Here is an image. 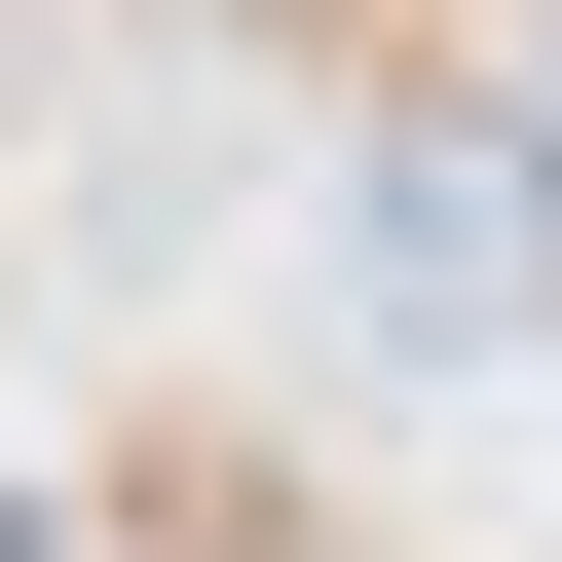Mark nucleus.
<instances>
[{
	"label": "nucleus",
	"mask_w": 562,
	"mask_h": 562,
	"mask_svg": "<svg viewBox=\"0 0 562 562\" xmlns=\"http://www.w3.org/2000/svg\"><path fill=\"white\" fill-rule=\"evenodd\" d=\"M0 562H38V525H0Z\"/></svg>",
	"instance_id": "obj_1"
}]
</instances>
